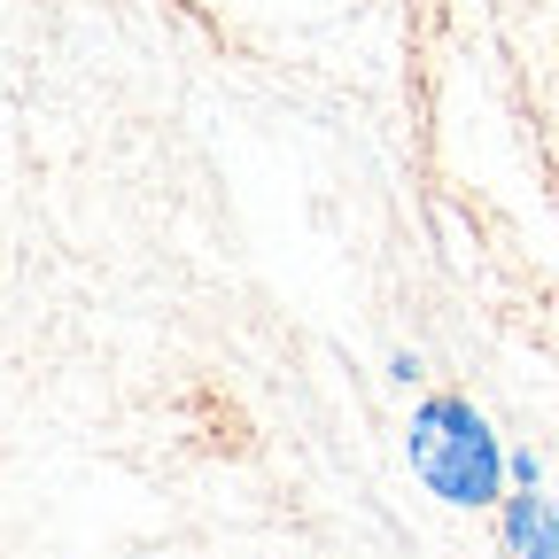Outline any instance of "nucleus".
<instances>
[{"label":"nucleus","mask_w":559,"mask_h":559,"mask_svg":"<svg viewBox=\"0 0 559 559\" xmlns=\"http://www.w3.org/2000/svg\"><path fill=\"white\" fill-rule=\"evenodd\" d=\"M404 459H412V481L451 513H498L506 489H513V474H506L513 443L498 436V419H489L474 396H451V389L412 404Z\"/></svg>","instance_id":"nucleus-1"},{"label":"nucleus","mask_w":559,"mask_h":559,"mask_svg":"<svg viewBox=\"0 0 559 559\" xmlns=\"http://www.w3.org/2000/svg\"><path fill=\"white\" fill-rule=\"evenodd\" d=\"M498 544H506V559H559V506L544 489H506Z\"/></svg>","instance_id":"nucleus-2"},{"label":"nucleus","mask_w":559,"mask_h":559,"mask_svg":"<svg viewBox=\"0 0 559 559\" xmlns=\"http://www.w3.org/2000/svg\"><path fill=\"white\" fill-rule=\"evenodd\" d=\"M506 474H513V489H544V459H536L528 443H513V459H506Z\"/></svg>","instance_id":"nucleus-3"},{"label":"nucleus","mask_w":559,"mask_h":559,"mask_svg":"<svg viewBox=\"0 0 559 559\" xmlns=\"http://www.w3.org/2000/svg\"><path fill=\"white\" fill-rule=\"evenodd\" d=\"M419 373H428V366H419V358H412V349H396V358H389V381H396V389H412Z\"/></svg>","instance_id":"nucleus-4"}]
</instances>
